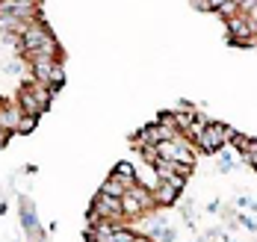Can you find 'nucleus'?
<instances>
[{
	"label": "nucleus",
	"mask_w": 257,
	"mask_h": 242,
	"mask_svg": "<svg viewBox=\"0 0 257 242\" xmlns=\"http://www.w3.org/2000/svg\"><path fill=\"white\" fill-rule=\"evenodd\" d=\"M231 136H233V127L222 124V121H210L207 130L192 145H195L198 154H219V151H225V145H231Z\"/></svg>",
	"instance_id": "nucleus-1"
},
{
	"label": "nucleus",
	"mask_w": 257,
	"mask_h": 242,
	"mask_svg": "<svg viewBox=\"0 0 257 242\" xmlns=\"http://www.w3.org/2000/svg\"><path fill=\"white\" fill-rule=\"evenodd\" d=\"M30 68H33V80L51 86L53 92L62 89L65 83V71H62V59H48V56H36V59H27Z\"/></svg>",
	"instance_id": "nucleus-2"
},
{
	"label": "nucleus",
	"mask_w": 257,
	"mask_h": 242,
	"mask_svg": "<svg viewBox=\"0 0 257 242\" xmlns=\"http://www.w3.org/2000/svg\"><path fill=\"white\" fill-rule=\"evenodd\" d=\"M225 24H228V39L233 45H242V48H254L257 45V21L251 12H236Z\"/></svg>",
	"instance_id": "nucleus-3"
},
{
	"label": "nucleus",
	"mask_w": 257,
	"mask_h": 242,
	"mask_svg": "<svg viewBox=\"0 0 257 242\" xmlns=\"http://www.w3.org/2000/svg\"><path fill=\"white\" fill-rule=\"evenodd\" d=\"M101 218L127 221V218H124V210H121V198L106 195V192H98V195L92 198V207H89V224H98Z\"/></svg>",
	"instance_id": "nucleus-4"
},
{
	"label": "nucleus",
	"mask_w": 257,
	"mask_h": 242,
	"mask_svg": "<svg viewBox=\"0 0 257 242\" xmlns=\"http://www.w3.org/2000/svg\"><path fill=\"white\" fill-rule=\"evenodd\" d=\"M21 118H24V109L18 104V98H6V101H0V127L6 130V133H18V124H21Z\"/></svg>",
	"instance_id": "nucleus-5"
},
{
	"label": "nucleus",
	"mask_w": 257,
	"mask_h": 242,
	"mask_svg": "<svg viewBox=\"0 0 257 242\" xmlns=\"http://www.w3.org/2000/svg\"><path fill=\"white\" fill-rule=\"evenodd\" d=\"M15 98H18V104H21V109H24V115H36V118H39V115L45 112V107H42V101H39V95L33 92V86H30V83H24V86H21V92H18Z\"/></svg>",
	"instance_id": "nucleus-6"
},
{
	"label": "nucleus",
	"mask_w": 257,
	"mask_h": 242,
	"mask_svg": "<svg viewBox=\"0 0 257 242\" xmlns=\"http://www.w3.org/2000/svg\"><path fill=\"white\" fill-rule=\"evenodd\" d=\"M151 192H154V204L157 207H172V204H178L180 201V189L172 186L169 180H160Z\"/></svg>",
	"instance_id": "nucleus-7"
},
{
	"label": "nucleus",
	"mask_w": 257,
	"mask_h": 242,
	"mask_svg": "<svg viewBox=\"0 0 257 242\" xmlns=\"http://www.w3.org/2000/svg\"><path fill=\"white\" fill-rule=\"evenodd\" d=\"M121 210H124V218H145V207H142L136 192H124L121 195Z\"/></svg>",
	"instance_id": "nucleus-8"
},
{
	"label": "nucleus",
	"mask_w": 257,
	"mask_h": 242,
	"mask_svg": "<svg viewBox=\"0 0 257 242\" xmlns=\"http://www.w3.org/2000/svg\"><path fill=\"white\" fill-rule=\"evenodd\" d=\"M98 192H106V195H115V198H121V195L127 192V183H124L118 174H109V177L101 183V189H98Z\"/></svg>",
	"instance_id": "nucleus-9"
},
{
	"label": "nucleus",
	"mask_w": 257,
	"mask_h": 242,
	"mask_svg": "<svg viewBox=\"0 0 257 242\" xmlns=\"http://www.w3.org/2000/svg\"><path fill=\"white\" fill-rule=\"evenodd\" d=\"M207 124H210V121H207L204 115H198V118H195V121H192V124H189V130H186V139H189V142H195V139H198V136L204 133L207 130Z\"/></svg>",
	"instance_id": "nucleus-10"
},
{
	"label": "nucleus",
	"mask_w": 257,
	"mask_h": 242,
	"mask_svg": "<svg viewBox=\"0 0 257 242\" xmlns=\"http://www.w3.org/2000/svg\"><path fill=\"white\" fill-rule=\"evenodd\" d=\"M231 145L236 148V151H239V154H242V151H245V148L251 145V136H245V133H236V130H233V136H231Z\"/></svg>",
	"instance_id": "nucleus-11"
},
{
	"label": "nucleus",
	"mask_w": 257,
	"mask_h": 242,
	"mask_svg": "<svg viewBox=\"0 0 257 242\" xmlns=\"http://www.w3.org/2000/svg\"><path fill=\"white\" fill-rule=\"evenodd\" d=\"M216 12H219V15H222L225 21H228V18H233V15L239 12V3H233V0H228V3H225V6H219Z\"/></svg>",
	"instance_id": "nucleus-12"
},
{
	"label": "nucleus",
	"mask_w": 257,
	"mask_h": 242,
	"mask_svg": "<svg viewBox=\"0 0 257 242\" xmlns=\"http://www.w3.org/2000/svg\"><path fill=\"white\" fill-rule=\"evenodd\" d=\"M36 124H39V118H36V115H24V118H21V124H18V133H33V130H36Z\"/></svg>",
	"instance_id": "nucleus-13"
},
{
	"label": "nucleus",
	"mask_w": 257,
	"mask_h": 242,
	"mask_svg": "<svg viewBox=\"0 0 257 242\" xmlns=\"http://www.w3.org/2000/svg\"><path fill=\"white\" fill-rule=\"evenodd\" d=\"M157 239H163V242H175V230H172V227L166 224V227H163V230L157 233Z\"/></svg>",
	"instance_id": "nucleus-14"
},
{
	"label": "nucleus",
	"mask_w": 257,
	"mask_h": 242,
	"mask_svg": "<svg viewBox=\"0 0 257 242\" xmlns=\"http://www.w3.org/2000/svg\"><path fill=\"white\" fill-rule=\"evenodd\" d=\"M222 154V171H231V165H233V157L228 154V151H219Z\"/></svg>",
	"instance_id": "nucleus-15"
},
{
	"label": "nucleus",
	"mask_w": 257,
	"mask_h": 242,
	"mask_svg": "<svg viewBox=\"0 0 257 242\" xmlns=\"http://www.w3.org/2000/svg\"><path fill=\"white\" fill-rule=\"evenodd\" d=\"M192 6H195L198 12H213V9H210V0H192Z\"/></svg>",
	"instance_id": "nucleus-16"
},
{
	"label": "nucleus",
	"mask_w": 257,
	"mask_h": 242,
	"mask_svg": "<svg viewBox=\"0 0 257 242\" xmlns=\"http://www.w3.org/2000/svg\"><path fill=\"white\" fill-rule=\"evenodd\" d=\"M239 221H242V224H245V227H248V230H257V221H251V218H248V215H239Z\"/></svg>",
	"instance_id": "nucleus-17"
},
{
	"label": "nucleus",
	"mask_w": 257,
	"mask_h": 242,
	"mask_svg": "<svg viewBox=\"0 0 257 242\" xmlns=\"http://www.w3.org/2000/svg\"><path fill=\"white\" fill-rule=\"evenodd\" d=\"M9 136H12V133H6V130H3V127H0V148H3V145H6V142H9Z\"/></svg>",
	"instance_id": "nucleus-18"
},
{
	"label": "nucleus",
	"mask_w": 257,
	"mask_h": 242,
	"mask_svg": "<svg viewBox=\"0 0 257 242\" xmlns=\"http://www.w3.org/2000/svg\"><path fill=\"white\" fill-rule=\"evenodd\" d=\"M133 242H157V239H154V236H148V233H145V236H139V233H136V239H133Z\"/></svg>",
	"instance_id": "nucleus-19"
},
{
	"label": "nucleus",
	"mask_w": 257,
	"mask_h": 242,
	"mask_svg": "<svg viewBox=\"0 0 257 242\" xmlns=\"http://www.w3.org/2000/svg\"><path fill=\"white\" fill-rule=\"evenodd\" d=\"M251 168H257V157H254V162H251Z\"/></svg>",
	"instance_id": "nucleus-20"
}]
</instances>
